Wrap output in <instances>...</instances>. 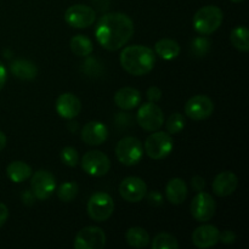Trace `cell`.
Instances as JSON below:
<instances>
[{"label":"cell","mask_w":249,"mask_h":249,"mask_svg":"<svg viewBox=\"0 0 249 249\" xmlns=\"http://www.w3.org/2000/svg\"><path fill=\"white\" fill-rule=\"evenodd\" d=\"M140 102L141 94L135 88H122L114 94V104L124 111H130V109L135 108Z\"/></svg>","instance_id":"cell-19"},{"label":"cell","mask_w":249,"mask_h":249,"mask_svg":"<svg viewBox=\"0 0 249 249\" xmlns=\"http://www.w3.org/2000/svg\"><path fill=\"white\" fill-rule=\"evenodd\" d=\"M220 231L214 225H202L192 233V242L197 248L206 249L215 246L219 242Z\"/></svg>","instance_id":"cell-17"},{"label":"cell","mask_w":249,"mask_h":249,"mask_svg":"<svg viewBox=\"0 0 249 249\" xmlns=\"http://www.w3.org/2000/svg\"><path fill=\"white\" fill-rule=\"evenodd\" d=\"M6 142H7L6 136H5V134L2 133L1 130H0V152H1V151L5 148V146H6Z\"/></svg>","instance_id":"cell-38"},{"label":"cell","mask_w":249,"mask_h":249,"mask_svg":"<svg viewBox=\"0 0 249 249\" xmlns=\"http://www.w3.org/2000/svg\"><path fill=\"white\" fill-rule=\"evenodd\" d=\"M32 194L36 198L45 201L56 190V179L50 172L40 169L32 175Z\"/></svg>","instance_id":"cell-10"},{"label":"cell","mask_w":249,"mask_h":249,"mask_svg":"<svg viewBox=\"0 0 249 249\" xmlns=\"http://www.w3.org/2000/svg\"><path fill=\"white\" fill-rule=\"evenodd\" d=\"M136 121L143 130L153 133L162 128L164 123V114L156 102H147L139 108Z\"/></svg>","instance_id":"cell-7"},{"label":"cell","mask_w":249,"mask_h":249,"mask_svg":"<svg viewBox=\"0 0 249 249\" xmlns=\"http://www.w3.org/2000/svg\"><path fill=\"white\" fill-rule=\"evenodd\" d=\"M78 191H79V187H78L77 182H63L57 189V197L60 201L68 203V202H72L77 197Z\"/></svg>","instance_id":"cell-27"},{"label":"cell","mask_w":249,"mask_h":249,"mask_svg":"<svg viewBox=\"0 0 249 249\" xmlns=\"http://www.w3.org/2000/svg\"><path fill=\"white\" fill-rule=\"evenodd\" d=\"M191 215L199 223L209 221L214 216L216 211V203L213 197L207 192H198L191 202Z\"/></svg>","instance_id":"cell-8"},{"label":"cell","mask_w":249,"mask_h":249,"mask_svg":"<svg viewBox=\"0 0 249 249\" xmlns=\"http://www.w3.org/2000/svg\"><path fill=\"white\" fill-rule=\"evenodd\" d=\"M230 41L237 50L247 53L249 50V32L247 27H236L230 34Z\"/></svg>","instance_id":"cell-26"},{"label":"cell","mask_w":249,"mask_h":249,"mask_svg":"<svg viewBox=\"0 0 249 249\" xmlns=\"http://www.w3.org/2000/svg\"><path fill=\"white\" fill-rule=\"evenodd\" d=\"M95 18H96L95 10L87 5H73L65 12L66 23L73 28H88L94 23Z\"/></svg>","instance_id":"cell-11"},{"label":"cell","mask_w":249,"mask_h":249,"mask_svg":"<svg viewBox=\"0 0 249 249\" xmlns=\"http://www.w3.org/2000/svg\"><path fill=\"white\" fill-rule=\"evenodd\" d=\"M191 185H192V187H194L195 191L201 192V191H203L204 187H206V181H204V179L202 177L196 175V177L192 178Z\"/></svg>","instance_id":"cell-34"},{"label":"cell","mask_w":249,"mask_h":249,"mask_svg":"<svg viewBox=\"0 0 249 249\" xmlns=\"http://www.w3.org/2000/svg\"><path fill=\"white\" fill-rule=\"evenodd\" d=\"M61 160L67 167L73 168L75 165H78V163H79V156H78L77 150L74 147H71V146L65 147L61 151Z\"/></svg>","instance_id":"cell-30"},{"label":"cell","mask_w":249,"mask_h":249,"mask_svg":"<svg viewBox=\"0 0 249 249\" xmlns=\"http://www.w3.org/2000/svg\"><path fill=\"white\" fill-rule=\"evenodd\" d=\"M10 71L15 77L22 80H32L38 74V68L32 61L15 60L10 63Z\"/></svg>","instance_id":"cell-21"},{"label":"cell","mask_w":249,"mask_h":249,"mask_svg":"<svg viewBox=\"0 0 249 249\" xmlns=\"http://www.w3.org/2000/svg\"><path fill=\"white\" fill-rule=\"evenodd\" d=\"M7 218H9V209L4 203H0V228L6 223Z\"/></svg>","instance_id":"cell-36"},{"label":"cell","mask_w":249,"mask_h":249,"mask_svg":"<svg viewBox=\"0 0 249 249\" xmlns=\"http://www.w3.org/2000/svg\"><path fill=\"white\" fill-rule=\"evenodd\" d=\"M231 1H233V2H242V1H245V0H231Z\"/></svg>","instance_id":"cell-39"},{"label":"cell","mask_w":249,"mask_h":249,"mask_svg":"<svg viewBox=\"0 0 249 249\" xmlns=\"http://www.w3.org/2000/svg\"><path fill=\"white\" fill-rule=\"evenodd\" d=\"M6 174L12 182H23L32 177V168L22 160H14L6 168Z\"/></svg>","instance_id":"cell-22"},{"label":"cell","mask_w":249,"mask_h":249,"mask_svg":"<svg viewBox=\"0 0 249 249\" xmlns=\"http://www.w3.org/2000/svg\"><path fill=\"white\" fill-rule=\"evenodd\" d=\"M173 151V139L164 131H153L145 141V152L152 160H163Z\"/></svg>","instance_id":"cell-6"},{"label":"cell","mask_w":249,"mask_h":249,"mask_svg":"<svg viewBox=\"0 0 249 249\" xmlns=\"http://www.w3.org/2000/svg\"><path fill=\"white\" fill-rule=\"evenodd\" d=\"M106 245V235L97 226H87L75 236V249H102Z\"/></svg>","instance_id":"cell-12"},{"label":"cell","mask_w":249,"mask_h":249,"mask_svg":"<svg viewBox=\"0 0 249 249\" xmlns=\"http://www.w3.org/2000/svg\"><path fill=\"white\" fill-rule=\"evenodd\" d=\"M155 51L160 58L165 61H170L179 56L180 45L173 39H160L156 43Z\"/></svg>","instance_id":"cell-23"},{"label":"cell","mask_w":249,"mask_h":249,"mask_svg":"<svg viewBox=\"0 0 249 249\" xmlns=\"http://www.w3.org/2000/svg\"><path fill=\"white\" fill-rule=\"evenodd\" d=\"M119 61L124 70L133 75H145L153 70L156 55L145 45H131L123 49Z\"/></svg>","instance_id":"cell-2"},{"label":"cell","mask_w":249,"mask_h":249,"mask_svg":"<svg viewBox=\"0 0 249 249\" xmlns=\"http://www.w3.org/2000/svg\"><path fill=\"white\" fill-rule=\"evenodd\" d=\"M71 50L73 51V53L79 57H87L94 50V45H92V41L90 40L88 36H82V34H78V36H73L71 39Z\"/></svg>","instance_id":"cell-25"},{"label":"cell","mask_w":249,"mask_h":249,"mask_svg":"<svg viewBox=\"0 0 249 249\" xmlns=\"http://www.w3.org/2000/svg\"><path fill=\"white\" fill-rule=\"evenodd\" d=\"M223 10L214 5L203 6L195 14L192 23L197 33L202 36H208L214 33L223 23Z\"/></svg>","instance_id":"cell-3"},{"label":"cell","mask_w":249,"mask_h":249,"mask_svg":"<svg viewBox=\"0 0 249 249\" xmlns=\"http://www.w3.org/2000/svg\"><path fill=\"white\" fill-rule=\"evenodd\" d=\"M114 212V202L106 192H96L88 202V214L92 220L101 223L108 220Z\"/></svg>","instance_id":"cell-5"},{"label":"cell","mask_w":249,"mask_h":249,"mask_svg":"<svg viewBox=\"0 0 249 249\" xmlns=\"http://www.w3.org/2000/svg\"><path fill=\"white\" fill-rule=\"evenodd\" d=\"M82 168L91 177H104L111 169L109 158L101 151H89L82 158Z\"/></svg>","instance_id":"cell-9"},{"label":"cell","mask_w":249,"mask_h":249,"mask_svg":"<svg viewBox=\"0 0 249 249\" xmlns=\"http://www.w3.org/2000/svg\"><path fill=\"white\" fill-rule=\"evenodd\" d=\"M147 201L148 203L152 204V206L158 207L160 206V204H163V197L158 191H152L147 195Z\"/></svg>","instance_id":"cell-32"},{"label":"cell","mask_w":249,"mask_h":249,"mask_svg":"<svg viewBox=\"0 0 249 249\" xmlns=\"http://www.w3.org/2000/svg\"><path fill=\"white\" fill-rule=\"evenodd\" d=\"M116 156L124 165H135L142 160L143 147L141 141L134 136H126L119 140L116 146Z\"/></svg>","instance_id":"cell-4"},{"label":"cell","mask_w":249,"mask_h":249,"mask_svg":"<svg viewBox=\"0 0 249 249\" xmlns=\"http://www.w3.org/2000/svg\"><path fill=\"white\" fill-rule=\"evenodd\" d=\"M56 112L65 119H73L82 111L80 100L71 92L61 94L56 100Z\"/></svg>","instance_id":"cell-15"},{"label":"cell","mask_w":249,"mask_h":249,"mask_svg":"<svg viewBox=\"0 0 249 249\" xmlns=\"http://www.w3.org/2000/svg\"><path fill=\"white\" fill-rule=\"evenodd\" d=\"M179 243L174 236L169 233H160L152 241V249H178Z\"/></svg>","instance_id":"cell-28"},{"label":"cell","mask_w":249,"mask_h":249,"mask_svg":"<svg viewBox=\"0 0 249 249\" xmlns=\"http://www.w3.org/2000/svg\"><path fill=\"white\" fill-rule=\"evenodd\" d=\"M6 79H7L6 68H5V66L2 65V62L0 61V90L4 88L5 83H6Z\"/></svg>","instance_id":"cell-37"},{"label":"cell","mask_w":249,"mask_h":249,"mask_svg":"<svg viewBox=\"0 0 249 249\" xmlns=\"http://www.w3.org/2000/svg\"><path fill=\"white\" fill-rule=\"evenodd\" d=\"M108 138V129L101 122H89L82 129V140L87 145L99 146Z\"/></svg>","instance_id":"cell-16"},{"label":"cell","mask_w":249,"mask_h":249,"mask_svg":"<svg viewBox=\"0 0 249 249\" xmlns=\"http://www.w3.org/2000/svg\"><path fill=\"white\" fill-rule=\"evenodd\" d=\"M238 186V178L232 172H223L213 181V191L216 196L226 197L232 195Z\"/></svg>","instance_id":"cell-18"},{"label":"cell","mask_w":249,"mask_h":249,"mask_svg":"<svg viewBox=\"0 0 249 249\" xmlns=\"http://www.w3.org/2000/svg\"><path fill=\"white\" fill-rule=\"evenodd\" d=\"M236 235L230 230H225L223 232H220V237H219V241H221L223 243H226V245H231V243L235 242Z\"/></svg>","instance_id":"cell-35"},{"label":"cell","mask_w":249,"mask_h":249,"mask_svg":"<svg viewBox=\"0 0 249 249\" xmlns=\"http://www.w3.org/2000/svg\"><path fill=\"white\" fill-rule=\"evenodd\" d=\"M209 48V41L206 40L204 38H197L195 39V41L192 43V50L196 55L203 56L207 53Z\"/></svg>","instance_id":"cell-31"},{"label":"cell","mask_w":249,"mask_h":249,"mask_svg":"<svg viewBox=\"0 0 249 249\" xmlns=\"http://www.w3.org/2000/svg\"><path fill=\"white\" fill-rule=\"evenodd\" d=\"M147 194L145 181L138 177H128L119 185V195L129 203H139Z\"/></svg>","instance_id":"cell-14"},{"label":"cell","mask_w":249,"mask_h":249,"mask_svg":"<svg viewBox=\"0 0 249 249\" xmlns=\"http://www.w3.org/2000/svg\"><path fill=\"white\" fill-rule=\"evenodd\" d=\"M165 196L172 204L184 203L187 197V186L186 182L180 178H174L169 180L165 187Z\"/></svg>","instance_id":"cell-20"},{"label":"cell","mask_w":249,"mask_h":249,"mask_svg":"<svg viewBox=\"0 0 249 249\" xmlns=\"http://www.w3.org/2000/svg\"><path fill=\"white\" fill-rule=\"evenodd\" d=\"M162 97V91L157 87H151L147 90V99L150 102H158Z\"/></svg>","instance_id":"cell-33"},{"label":"cell","mask_w":249,"mask_h":249,"mask_svg":"<svg viewBox=\"0 0 249 249\" xmlns=\"http://www.w3.org/2000/svg\"><path fill=\"white\" fill-rule=\"evenodd\" d=\"M125 240L130 247L145 248L150 243V235L145 229L136 226V228H130L126 231Z\"/></svg>","instance_id":"cell-24"},{"label":"cell","mask_w":249,"mask_h":249,"mask_svg":"<svg viewBox=\"0 0 249 249\" xmlns=\"http://www.w3.org/2000/svg\"><path fill=\"white\" fill-rule=\"evenodd\" d=\"M134 34V22L123 12H109L99 19L95 36L100 45L108 51L123 48Z\"/></svg>","instance_id":"cell-1"},{"label":"cell","mask_w":249,"mask_h":249,"mask_svg":"<svg viewBox=\"0 0 249 249\" xmlns=\"http://www.w3.org/2000/svg\"><path fill=\"white\" fill-rule=\"evenodd\" d=\"M213 101L204 95L192 96L185 105V113L192 121H204L213 114Z\"/></svg>","instance_id":"cell-13"},{"label":"cell","mask_w":249,"mask_h":249,"mask_svg":"<svg viewBox=\"0 0 249 249\" xmlns=\"http://www.w3.org/2000/svg\"><path fill=\"white\" fill-rule=\"evenodd\" d=\"M185 124H186V119L181 113H178V112L173 113L167 121L168 134H172V135L179 134L185 128Z\"/></svg>","instance_id":"cell-29"}]
</instances>
